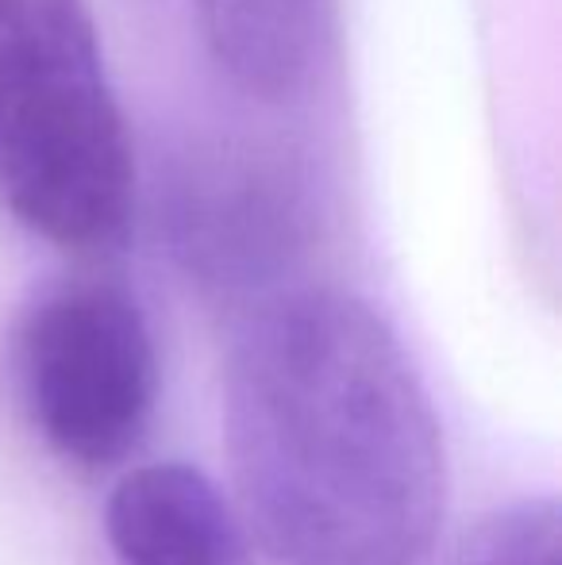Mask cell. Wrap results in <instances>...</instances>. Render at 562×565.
<instances>
[{
    "mask_svg": "<svg viewBox=\"0 0 562 565\" xmlns=\"http://www.w3.org/2000/svg\"><path fill=\"white\" fill-rule=\"evenodd\" d=\"M243 520L278 565H424L447 515L439 412L393 323L336 285L247 308L224 365Z\"/></svg>",
    "mask_w": 562,
    "mask_h": 565,
    "instance_id": "6da1fadb",
    "label": "cell"
},
{
    "mask_svg": "<svg viewBox=\"0 0 562 565\" xmlns=\"http://www.w3.org/2000/svg\"><path fill=\"white\" fill-rule=\"evenodd\" d=\"M155 227L197 292L247 312L297 285L320 238V209L285 154L197 142L158 181Z\"/></svg>",
    "mask_w": 562,
    "mask_h": 565,
    "instance_id": "277c9868",
    "label": "cell"
},
{
    "mask_svg": "<svg viewBox=\"0 0 562 565\" xmlns=\"http://www.w3.org/2000/svg\"><path fill=\"white\" fill-rule=\"evenodd\" d=\"M139 173L89 0H0V204L66 254H113Z\"/></svg>",
    "mask_w": 562,
    "mask_h": 565,
    "instance_id": "7a4b0ae2",
    "label": "cell"
},
{
    "mask_svg": "<svg viewBox=\"0 0 562 565\" xmlns=\"http://www.w3.org/2000/svg\"><path fill=\"white\" fill-rule=\"evenodd\" d=\"M4 373L28 431L62 466H120L155 424V335L113 277H59L31 292L8 331Z\"/></svg>",
    "mask_w": 562,
    "mask_h": 565,
    "instance_id": "3957f363",
    "label": "cell"
},
{
    "mask_svg": "<svg viewBox=\"0 0 562 565\" xmlns=\"http://www.w3.org/2000/svg\"><path fill=\"white\" fill-rule=\"evenodd\" d=\"M105 539L116 565H255L247 527L189 461H147L113 484Z\"/></svg>",
    "mask_w": 562,
    "mask_h": 565,
    "instance_id": "5b68a950",
    "label": "cell"
},
{
    "mask_svg": "<svg viewBox=\"0 0 562 565\" xmlns=\"http://www.w3.org/2000/svg\"><path fill=\"white\" fill-rule=\"evenodd\" d=\"M443 565H562V512L551 492L494 508Z\"/></svg>",
    "mask_w": 562,
    "mask_h": 565,
    "instance_id": "52a82bcc",
    "label": "cell"
},
{
    "mask_svg": "<svg viewBox=\"0 0 562 565\" xmlns=\"http://www.w3.org/2000/svg\"><path fill=\"white\" fill-rule=\"evenodd\" d=\"M216 70L247 97L278 105L312 77L320 0H193Z\"/></svg>",
    "mask_w": 562,
    "mask_h": 565,
    "instance_id": "8992f818",
    "label": "cell"
}]
</instances>
